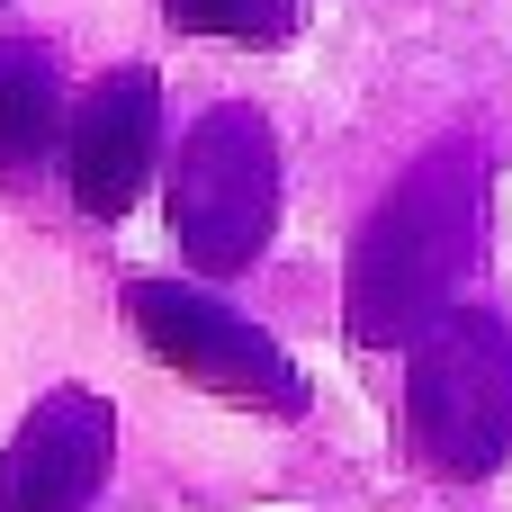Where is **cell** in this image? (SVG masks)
<instances>
[{
  "mask_svg": "<svg viewBox=\"0 0 512 512\" xmlns=\"http://www.w3.org/2000/svg\"><path fill=\"white\" fill-rule=\"evenodd\" d=\"M477 252H486V153H468V144L423 153L351 243L342 333L360 351H405L432 315L459 306Z\"/></svg>",
  "mask_w": 512,
  "mask_h": 512,
  "instance_id": "1",
  "label": "cell"
},
{
  "mask_svg": "<svg viewBox=\"0 0 512 512\" xmlns=\"http://www.w3.org/2000/svg\"><path fill=\"white\" fill-rule=\"evenodd\" d=\"M405 441L432 477H495L512 459V315L450 306L405 342Z\"/></svg>",
  "mask_w": 512,
  "mask_h": 512,
  "instance_id": "2",
  "label": "cell"
},
{
  "mask_svg": "<svg viewBox=\"0 0 512 512\" xmlns=\"http://www.w3.org/2000/svg\"><path fill=\"white\" fill-rule=\"evenodd\" d=\"M270 225H279V135L261 108L225 99L171 153V234L189 270L234 279L270 252Z\"/></svg>",
  "mask_w": 512,
  "mask_h": 512,
  "instance_id": "3",
  "label": "cell"
},
{
  "mask_svg": "<svg viewBox=\"0 0 512 512\" xmlns=\"http://www.w3.org/2000/svg\"><path fill=\"white\" fill-rule=\"evenodd\" d=\"M126 324L144 333V351L162 369H180L189 387H207L225 405H252V414L306 405V378L288 369V351L252 315H234L225 297H207L189 279H126Z\"/></svg>",
  "mask_w": 512,
  "mask_h": 512,
  "instance_id": "4",
  "label": "cell"
},
{
  "mask_svg": "<svg viewBox=\"0 0 512 512\" xmlns=\"http://www.w3.org/2000/svg\"><path fill=\"white\" fill-rule=\"evenodd\" d=\"M54 171H63V189H72L81 216L117 225V216L144 198V180L162 171V72H153V63L108 72V81L63 117Z\"/></svg>",
  "mask_w": 512,
  "mask_h": 512,
  "instance_id": "5",
  "label": "cell"
},
{
  "mask_svg": "<svg viewBox=\"0 0 512 512\" xmlns=\"http://www.w3.org/2000/svg\"><path fill=\"white\" fill-rule=\"evenodd\" d=\"M117 459V414L90 387H54L0 450V512H90Z\"/></svg>",
  "mask_w": 512,
  "mask_h": 512,
  "instance_id": "6",
  "label": "cell"
},
{
  "mask_svg": "<svg viewBox=\"0 0 512 512\" xmlns=\"http://www.w3.org/2000/svg\"><path fill=\"white\" fill-rule=\"evenodd\" d=\"M63 72L45 45H0V171H36L63 144Z\"/></svg>",
  "mask_w": 512,
  "mask_h": 512,
  "instance_id": "7",
  "label": "cell"
},
{
  "mask_svg": "<svg viewBox=\"0 0 512 512\" xmlns=\"http://www.w3.org/2000/svg\"><path fill=\"white\" fill-rule=\"evenodd\" d=\"M171 27L189 36H225V45H288L297 0H162Z\"/></svg>",
  "mask_w": 512,
  "mask_h": 512,
  "instance_id": "8",
  "label": "cell"
}]
</instances>
